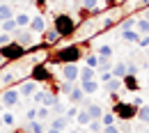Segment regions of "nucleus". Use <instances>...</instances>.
<instances>
[{
    "label": "nucleus",
    "instance_id": "f257e3e1",
    "mask_svg": "<svg viewBox=\"0 0 149 133\" xmlns=\"http://www.w3.org/2000/svg\"><path fill=\"white\" fill-rule=\"evenodd\" d=\"M85 51H87V41H78V44H69V46H62V48H55V51H48L46 55V64H69V62H80L85 57Z\"/></svg>",
    "mask_w": 149,
    "mask_h": 133
},
{
    "label": "nucleus",
    "instance_id": "f03ea898",
    "mask_svg": "<svg viewBox=\"0 0 149 133\" xmlns=\"http://www.w3.org/2000/svg\"><path fill=\"white\" fill-rule=\"evenodd\" d=\"M53 28L57 30V35L62 39H71L78 32V23L71 14H55L53 16Z\"/></svg>",
    "mask_w": 149,
    "mask_h": 133
},
{
    "label": "nucleus",
    "instance_id": "7ed1b4c3",
    "mask_svg": "<svg viewBox=\"0 0 149 133\" xmlns=\"http://www.w3.org/2000/svg\"><path fill=\"white\" fill-rule=\"evenodd\" d=\"M0 55H2L5 62H16V60H23V57L28 55V48H25V46H21L16 39H12L9 44L0 46Z\"/></svg>",
    "mask_w": 149,
    "mask_h": 133
},
{
    "label": "nucleus",
    "instance_id": "20e7f679",
    "mask_svg": "<svg viewBox=\"0 0 149 133\" xmlns=\"http://www.w3.org/2000/svg\"><path fill=\"white\" fill-rule=\"evenodd\" d=\"M28 78H32V80H37L39 85L41 83H55V74L51 71V67L46 64V62H39V64H32L30 67V74H28Z\"/></svg>",
    "mask_w": 149,
    "mask_h": 133
},
{
    "label": "nucleus",
    "instance_id": "39448f33",
    "mask_svg": "<svg viewBox=\"0 0 149 133\" xmlns=\"http://www.w3.org/2000/svg\"><path fill=\"white\" fill-rule=\"evenodd\" d=\"M112 113L117 119H122V122H131L133 117H138V108L131 103V101H115L112 103Z\"/></svg>",
    "mask_w": 149,
    "mask_h": 133
},
{
    "label": "nucleus",
    "instance_id": "423d86ee",
    "mask_svg": "<svg viewBox=\"0 0 149 133\" xmlns=\"http://www.w3.org/2000/svg\"><path fill=\"white\" fill-rule=\"evenodd\" d=\"M14 39L19 41L21 46H25V48H28V53L37 46V37H35V32H32L30 28H19V30L14 32Z\"/></svg>",
    "mask_w": 149,
    "mask_h": 133
},
{
    "label": "nucleus",
    "instance_id": "0eeeda50",
    "mask_svg": "<svg viewBox=\"0 0 149 133\" xmlns=\"http://www.w3.org/2000/svg\"><path fill=\"white\" fill-rule=\"evenodd\" d=\"M19 103H21L19 87H5V90L0 92V106H5V108H14V106H19Z\"/></svg>",
    "mask_w": 149,
    "mask_h": 133
},
{
    "label": "nucleus",
    "instance_id": "6e6552de",
    "mask_svg": "<svg viewBox=\"0 0 149 133\" xmlns=\"http://www.w3.org/2000/svg\"><path fill=\"white\" fill-rule=\"evenodd\" d=\"M62 80H69V83H78L80 78V67L76 62H69V64H62Z\"/></svg>",
    "mask_w": 149,
    "mask_h": 133
},
{
    "label": "nucleus",
    "instance_id": "1a4fd4ad",
    "mask_svg": "<svg viewBox=\"0 0 149 133\" xmlns=\"http://www.w3.org/2000/svg\"><path fill=\"white\" fill-rule=\"evenodd\" d=\"M60 39H62V37L57 35L55 28H46V30L41 32V46H46V48H48V46H57Z\"/></svg>",
    "mask_w": 149,
    "mask_h": 133
},
{
    "label": "nucleus",
    "instance_id": "9d476101",
    "mask_svg": "<svg viewBox=\"0 0 149 133\" xmlns=\"http://www.w3.org/2000/svg\"><path fill=\"white\" fill-rule=\"evenodd\" d=\"M39 83L37 80H32V78H28V80H23V83H19V92L21 96H32L35 92H37Z\"/></svg>",
    "mask_w": 149,
    "mask_h": 133
},
{
    "label": "nucleus",
    "instance_id": "9b49d317",
    "mask_svg": "<svg viewBox=\"0 0 149 133\" xmlns=\"http://www.w3.org/2000/svg\"><path fill=\"white\" fill-rule=\"evenodd\" d=\"M69 124H71V119L67 115H53V119H51V129H57V131H67Z\"/></svg>",
    "mask_w": 149,
    "mask_h": 133
},
{
    "label": "nucleus",
    "instance_id": "f8f14e48",
    "mask_svg": "<svg viewBox=\"0 0 149 133\" xmlns=\"http://www.w3.org/2000/svg\"><path fill=\"white\" fill-rule=\"evenodd\" d=\"M48 25H46V19L39 14V16H32V21H30V30L35 32V35H41L44 30H46Z\"/></svg>",
    "mask_w": 149,
    "mask_h": 133
},
{
    "label": "nucleus",
    "instance_id": "ddd939ff",
    "mask_svg": "<svg viewBox=\"0 0 149 133\" xmlns=\"http://www.w3.org/2000/svg\"><path fill=\"white\" fill-rule=\"evenodd\" d=\"M85 92H83V87H80V83L76 85L74 90H71V94H69V101L74 103V106H83V101H85Z\"/></svg>",
    "mask_w": 149,
    "mask_h": 133
},
{
    "label": "nucleus",
    "instance_id": "4468645a",
    "mask_svg": "<svg viewBox=\"0 0 149 133\" xmlns=\"http://www.w3.org/2000/svg\"><path fill=\"white\" fill-rule=\"evenodd\" d=\"M103 87H106V92H110V94H117L119 90H124V80H122V78H115V76H112L108 83H103Z\"/></svg>",
    "mask_w": 149,
    "mask_h": 133
},
{
    "label": "nucleus",
    "instance_id": "2eb2a0df",
    "mask_svg": "<svg viewBox=\"0 0 149 133\" xmlns=\"http://www.w3.org/2000/svg\"><path fill=\"white\" fill-rule=\"evenodd\" d=\"M80 87H83V92H85L87 96H92V94H96V92L101 90V83H99L96 78H94V80H83Z\"/></svg>",
    "mask_w": 149,
    "mask_h": 133
},
{
    "label": "nucleus",
    "instance_id": "dca6fc26",
    "mask_svg": "<svg viewBox=\"0 0 149 133\" xmlns=\"http://www.w3.org/2000/svg\"><path fill=\"white\" fill-rule=\"evenodd\" d=\"M110 71H112L115 78H124L126 74H129V62H124V60H122V62H112Z\"/></svg>",
    "mask_w": 149,
    "mask_h": 133
},
{
    "label": "nucleus",
    "instance_id": "f3484780",
    "mask_svg": "<svg viewBox=\"0 0 149 133\" xmlns=\"http://www.w3.org/2000/svg\"><path fill=\"white\" fill-rule=\"evenodd\" d=\"M124 80V90H131V92H140V83H138V76H131V74H126V76L122 78Z\"/></svg>",
    "mask_w": 149,
    "mask_h": 133
},
{
    "label": "nucleus",
    "instance_id": "a211bd4d",
    "mask_svg": "<svg viewBox=\"0 0 149 133\" xmlns=\"http://www.w3.org/2000/svg\"><path fill=\"white\" fill-rule=\"evenodd\" d=\"M83 108L90 113V117H92V119H101V117H103V113H106L99 103H87V106H83Z\"/></svg>",
    "mask_w": 149,
    "mask_h": 133
},
{
    "label": "nucleus",
    "instance_id": "6ab92c4d",
    "mask_svg": "<svg viewBox=\"0 0 149 133\" xmlns=\"http://www.w3.org/2000/svg\"><path fill=\"white\" fill-rule=\"evenodd\" d=\"M96 78V69H92V67H80V78H78V83H83V80H94Z\"/></svg>",
    "mask_w": 149,
    "mask_h": 133
},
{
    "label": "nucleus",
    "instance_id": "aec40b11",
    "mask_svg": "<svg viewBox=\"0 0 149 133\" xmlns=\"http://www.w3.org/2000/svg\"><path fill=\"white\" fill-rule=\"evenodd\" d=\"M14 21H16V25H19V28H30L32 16H30V14H25V12H19V14H14Z\"/></svg>",
    "mask_w": 149,
    "mask_h": 133
},
{
    "label": "nucleus",
    "instance_id": "412c9836",
    "mask_svg": "<svg viewBox=\"0 0 149 133\" xmlns=\"http://www.w3.org/2000/svg\"><path fill=\"white\" fill-rule=\"evenodd\" d=\"M25 129H28L30 133H44V131H46V126H44V122H41V119H32V122H28V124H25Z\"/></svg>",
    "mask_w": 149,
    "mask_h": 133
},
{
    "label": "nucleus",
    "instance_id": "4be33fe9",
    "mask_svg": "<svg viewBox=\"0 0 149 133\" xmlns=\"http://www.w3.org/2000/svg\"><path fill=\"white\" fill-rule=\"evenodd\" d=\"M135 30H138L140 35H149V14L135 21Z\"/></svg>",
    "mask_w": 149,
    "mask_h": 133
},
{
    "label": "nucleus",
    "instance_id": "5701e85b",
    "mask_svg": "<svg viewBox=\"0 0 149 133\" xmlns=\"http://www.w3.org/2000/svg\"><path fill=\"white\" fill-rule=\"evenodd\" d=\"M9 19H14V9H12V5H0V23L2 21H9Z\"/></svg>",
    "mask_w": 149,
    "mask_h": 133
},
{
    "label": "nucleus",
    "instance_id": "b1692460",
    "mask_svg": "<svg viewBox=\"0 0 149 133\" xmlns=\"http://www.w3.org/2000/svg\"><path fill=\"white\" fill-rule=\"evenodd\" d=\"M90 122H92L90 113H87L85 108H80V110H78V115H76V124H80V126H87Z\"/></svg>",
    "mask_w": 149,
    "mask_h": 133
},
{
    "label": "nucleus",
    "instance_id": "393cba45",
    "mask_svg": "<svg viewBox=\"0 0 149 133\" xmlns=\"http://www.w3.org/2000/svg\"><path fill=\"white\" fill-rule=\"evenodd\" d=\"M122 39H124V41H129V44H138L140 32H138V30H122Z\"/></svg>",
    "mask_w": 149,
    "mask_h": 133
},
{
    "label": "nucleus",
    "instance_id": "a878e982",
    "mask_svg": "<svg viewBox=\"0 0 149 133\" xmlns=\"http://www.w3.org/2000/svg\"><path fill=\"white\" fill-rule=\"evenodd\" d=\"M0 30H2V32L14 35V32L19 30V25H16V21H14V19H9V21H2V23H0Z\"/></svg>",
    "mask_w": 149,
    "mask_h": 133
},
{
    "label": "nucleus",
    "instance_id": "bb28decb",
    "mask_svg": "<svg viewBox=\"0 0 149 133\" xmlns=\"http://www.w3.org/2000/svg\"><path fill=\"white\" fill-rule=\"evenodd\" d=\"M96 55L101 57V60H110L112 57V46H108V44L99 46V48H96Z\"/></svg>",
    "mask_w": 149,
    "mask_h": 133
},
{
    "label": "nucleus",
    "instance_id": "cd10ccee",
    "mask_svg": "<svg viewBox=\"0 0 149 133\" xmlns=\"http://www.w3.org/2000/svg\"><path fill=\"white\" fill-rule=\"evenodd\" d=\"M57 101H60V99H57V94H55V92L46 90V96H44V103H41V106H48V108H53Z\"/></svg>",
    "mask_w": 149,
    "mask_h": 133
},
{
    "label": "nucleus",
    "instance_id": "c85d7f7f",
    "mask_svg": "<svg viewBox=\"0 0 149 133\" xmlns=\"http://www.w3.org/2000/svg\"><path fill=\"white\" fill-rule=\"evenodd\" d=\"M51 115H53V110H51L48 106H39V108H37V119H41V122L51 119Z\"/></svg>",
    "mask_w": 149,
    "mask_h": 133
},
{
    "label": "nucleus",
    "instance_id": "c756f323",
    "mask_svg": "<svg viewBox=\"0 0 149 133\" xmlns=\"http://www.w3.org/2000/svg\"><path fill=\"white\" fill-rule=\"evenodd\" d=\"M14 80H16V71H12V69L2 71V76H0V83H2V85H9V83H14Z\"/></svg>",
    "mask_w": 149,
    "mask_h": 133
},
{
    "label": "nucleus",
    "instance_id": "7c9ffc66",
    "mask_svg": "<svg viewBox=\"0 0 149 133\" xmlns=\"http://www.w3.org/2000/svg\"><path fill=\"white\" fill-rule=\"evenodd\" d=\"M115 119H117V117H115V113H112V110H106V113H103V117H101L103 126H112V124H115Z\"/></svg>",
    "mask_w": 149,
    "mask_h": 133
},
{
    "label": "nucleus",
    "instance_id": "2f4dec72",
    "mask_svg": "<svg viewBox=\"0 0 149 133\" xmlns=\"http://www.w3.org/2000/svg\"><path fill=\"white\" fill-rule=\"evenodd\" d=\"M138 119H140V122H145V124L149 122V106H147V103L138 108Z\"/></svg>",
    "mask_w": 149,
    "mask_h": 133
},
{
    "label": "nucleus",
    "instance_id": "473e14b6",
    "mask_svg": "<svg viewBox=\"0 0 149 133\" xmlns=\"http://www.w3.org/2000/svg\"><path fill=\"white\" fill-rule=\"evenodd\" d=\"M135 21H138V19H131V16H126V19H122L119 28H122V30H135Z\"/></svg>",
    "mask_w": 149,
    "mask_h": 133
},
{
    "label": "nucleus",
    "instance_id": "72a5a7b5",
    "mask_svg": "<svg viewBox=\"0 0 149 133\" xmlns=\"http://www.w3.org/2000/svg\"><path fill=\"white\" fill-rule=\"evenodd\" d=\"M87 129H90L92 133H101L103 131V122H101V119H92V122L87 124Z\"/></svg>",
    "mask_w": 149,
    "mask_h": 133
},
{
    "label": "nucleus",
    "instance_id": "f704fd0d",
    "mask_svg": "<svg viewBox=\"0 0 149 133\" xmlns=\"http://www.w3.org/2000/svg\"><path fill=\"white\" fill-rule=\"evenodd\" d=\"M78 83H69V80H62V83H57V87L64 92V94H71V90H74Z\"/></svg>",
    "mask_w": 149,
    "mask_h": 133
},
{
    "label": "nucleus",
    "instance_id": "c9c22d12",
    "mask_svg": "<svg viewBox=\"0 0 149 133\" xmlns=\"http://www.w3.org/2000/svg\"><path fill=\"white\" fill-rule=\"evenodd\" d=\"M85 64H87V67H92V69H99V55H94V53L85 55Z\"/></svg>",
    "mask_w": 149,
    "mask_h": 133
},
{
    "label": "nucleus",
    "instance_id": "e433bc0d",
    "mask_svg": "<svg viewBox=\"0 0 149 133\" xmlns=\"http://www.w3.org/2000/svg\"><path fill=\"white\" fill-rule=\"evenodd\" d=\"M2 124H5V126H14V124H16V117L12 113H2Z\"/></svg>",
    "mask_w": 149,
    "mask_h": 133
},
{
    "label": "nucleus",
    "instance_id": "4c0bfd02",
    "mask_svg": "<svg viewBox=\"0 0 149 133\" xmlns=\"http://www.w3.org/2000/svg\"><path fill=\"white\" fill-rule=\"evenodd\" d=\"M44 96H46V90H37V92L32 94V101H35V103H39V106H41V103H44Z\"/></svg>",
    "mask_w": 149,
    "mask_h": 133
},
{
    "label": "nucleus",
    "instance_id": "58836bf2",
    "mask_svg": "<svg viewBox=\"0 0 149 133\" xmlns=\"http://www.w3.org/2000/svg\"><path fill=\"white\" fill-rule=\"evenodd\" d=\"M78 110H80V106H71V108H67V117L71 119V122H76V115H78Z\"/></svg>",
    "mask_w": 149,
    "mask_h": 133
},
{
    "label": "nucleus",
    "instance_id": "ea45409f",
    "mask_svg": "<svg viewBox=\"0 0 149 133\" xmlns=\"http://www.w3.org/2000/svg\"><path fill=\"white\" fill-rule=\"evenodd\" d=\"M14 39V35H9V32H0V46H5V44H9Z\"/></svg>",
    "mask_w": 149,
    "mask_h": 133
},
{
    "label": "nucleus",
    "instance_id": "a19ab883",
    "mask_svg": "<svg viewBox=\"0 0 149 133\" xmlns=\"http://www.w3.org/2000/svg\"><path fill=\"white\" fill-rule=\"evenodd\" d=\"M51 110H53V115H64V113H67V108H64L60 101H57V103L53 106V108H51Z\"/></svg>",
    "mask_w": 149,
    "mask_h": 133
},
{
    "label": "nucleus",
    "instance_id": "79ce46f5",
    "mask_svg": "<svg viewBox=\"0 0 149 133\" xmlns=\"http://www.w3.org/2000/svg\"><path fill=\"white\" fill-rule=\"evenodd\" d=\"M138 46H140V48H149V35H140V39H138Z\"/></svg>",
    "mask_w": 149,
    "mask_h": 133
},
{
    "label": "nucleus",
    "instance_id": "37998d69",
    "mask_svg": "<svg viewBox=\"0 0 149 133\" xmlns=\"http://www.w3.org/2000/svg\"><path fill=\"white\" fill-rule=\"evenodd\" d=\"M32 2H35V7H37L41 14H44V12H46V7H48V2H46V0H32Z\"/></svg>",
    "mask_w": 149,
    "mask_h": 133
},
{
    "label": "nucleus",
    "instance_id": "c03bdc74",
    "mask_svg": "<svg viewBox=\"0 0 149 133\" xmlns=\"http://www.w3.org/2000/svg\"><path fill=\"white\" fill-rule=\"evenodd\" d=\"M25 119H28V122H32V119H37V108H30V110L25 113Z\"/></svg>",
    "mask_w": 149,
    "mask_h": 133
},
{
    "label": "nucleus",
    "instance_id": "a18cd8bd",
    "mask_svg": "<svg viewBox=\"0 0 149 133\" xmlns=\"http://www.w3.org/2000/svg\"><path fill=\"white\" fill-rule=\"evenodd\" d=\"M131 103H133L135 108H140V106H145V99H142V96H133V101H131Z\"/></svg>",
    "mask_w": 149,
    "mask_h": 133
},
{
    "label": "nucleus",
    "instance_id": "49530a36",
    "mask_svg": "<svg viewBox=\"0 0 149 133\" xmlns=\"http://www.w3.org/2000/svg\"><path fill=\"white\" fill-rule=\"evenodd\" d=\"M101 133H122V131H119V129L112 124V126H103V131H101Z\"/></svg>",
    "mask_w": 149,
    "mask_h": 133
},
{
    "label": "nucleus",
    "instance_id": "de8ad7c7",
    "mask_svg": "<svg viewBox=\"0 0 149 133\" xmlns=\"http://www.w3.org/2000/svg\"><path fill=\"white\" fill-rule=\"evenodd\" d=\"M129 74L131 76H138V64L135 62H129Z\"/></svg>",
    "mask_w": 149,
    "mask_h": 133
},
{
    "label": "nucleus",
    "instance_id": "09e8293b",
    "mask_svg": "<svg viewBox=\"0 0 149 133\" xmlns=\"http://www.w3.org/2000/svg\"><path fill=\"white\" fill-rule=\"evenodd\" d=\"M46 133H64V131H57V129H51V126H48V129H46Z\"/></svg>",
    "mask_w": 149,
    "mask_h": 133
},
{
    "label": "nucleus",
    "instance_id": "8fccbe9b",
    "mask_svg": "<svg viewBox=\"0 0 149 133\" xmlns=\"http://www.w3.org/2000/svg\"><path fill=\"white\" fill-rule=\"evenodd\" d=\"M12 133H30V131H28V129H14Z\"/></svg>",
    "mask_w": 149,
    "mask_h": 133
},
{
    "label": "nucleus",
    "instance_id": "3c124183",
    "mask_svg": "<svg viewBox=\"0 0 149 133\" xmlns=\"http://www.w3.org/2000/svg\"><path fill=\"white\" fill-rule=\"evenodd\" d=\"M64 133H78V131H76V129H67Z\"/></svg>",
    "mask_w": 149,
    "mask_h": 133
},
{
    "label": "nucleus",
    "instance_id": "603ef678",
    "mask_svg": "<svg viewBox=\"0 0 149 133\" xmlns=\"http://www.w3.org/2000/svg\"><path fill=\"white\" fill-rule=\"evenodd\" d=\"M2 126H5V124H2V115H0V129H2Z\"/></svg>",
    "mask_w": 149,
    "mask_h": 133
},
{
    "label": "nucleus",
    "instance_id": "864d4df0",
    "mask_svg": "<svg viewBox=\"0 0 149 133\" xmlns=\"http://www.w3.org/2000/svg\"><path fill=\"white\" fill-rule=\"evenodd\" d=\"M0 64H2V67H5V60H2V55H0Z\"/></svg>",
    "mask_w": 149,
    "mask_h": 133
},
{
    "label": "nucleus",
    "instance_id": "5fc2aeb1",
    "mask_svg": "<svg viewBox=\"0 0 149 133\" xmlns=\"http://www.w3.org/2000/svg\"><path fill=\"white\" fill-rule=\"evenodd\" d=\"M145 51H147V60H149V48H145Z\"/></svg>",
    "mask_w": 149,
    "mask_h": 133
},
{
    "label": "nucleus",
    "instance_id": "6e6d98bb",
    "mask_svg": "<svg viewBox=\"0 0 149 133\" xmlns=\"http://www.w3.org/2000/svg\"><path fill=\"white\" fill-rule=\"evenodd\" d=\"M147 87H149V76H147Z\"/></svg>",
    "mask_w": 149,
    "mask_h": 133
},
{
    "label": "nucleus",
    "instance_id": "4d7b16f0",
    "mask_svg": "<svg viewBox=\"0 0 149 133\" xmlns=\"http://www.w3.org/2000/svg\"><path fill=\"white\" fill-rule=\"evenodd\" d=\"M112 2H119V0H112Z\"/></svg>",
    "mask_w": 149,
    "mask_h": 133
},
{
    "label": "nucleus",
    "instance_id": "13d9d810",
    "mask_svg": "<svg viewBox=\"0 0 149 133\" xmlns=\"http://www.w3.org/2000/svg\"><path fill=\"white\" fill-rule=\"evenodd\" d=\"M147 106H149V101H147Z\"/></svg>",
    "mask_w": 149,
    "mask_h": 133
},
{
    "label": "nucleus",
    "instance_id": "bf43d9fd",
    "mask_svg": "<svg viewBox=\"0 0 149 133\" xmlns=\"http://www.w3.org/2000/svg\"><path fill=\"white\" fill-rule=\"evenodd\" d=\"M147 126H149V122H147Z\"/></svg>",
    "mask_w": 149,
    "mask_h": 133
},
{
    "label": "nucleus",
    "instance_id": "052dcab7",
    "mask_svg": "<svg viewBox=\"0 0 149 133\" xmlns=\"http://www.w3.org/2000/svg\"><path fill=\"white\" fill-rule=\"evenodd\" d=\"M99 2H101V0H99Z\"/></svg>",
    "mask_w": 149,
    "mask_h": 133
},
{
    "label": "nucleus",
    "instance_id": "680f3d73",
    "mask_svg": "<svg viewBox=\"0 0 149 133\" xmlns=\"http://www.w3.org/2000/svg\"><path fill=\"white\" fill-rule=\"evenodd\" d=\"M0 32H2V30H0Z\"/></svg>",
    "mask_w": 149,
    "mask_h": 133
},
{
    "label": "nucleus",
    "instance_id": "e2e57ef3",
    "mask_svg": "<svg viewBox=\"0 0 149 133\" xmlns=\"http://www.w3.org/2000/svg\"><path fill=\"white\" fill-rule=\"evenodd\" d=\"M44 133H46V131H44Z\"/></svg>",
    "mask_w": 149,
    "mask_h": 133
}]
</instances>
